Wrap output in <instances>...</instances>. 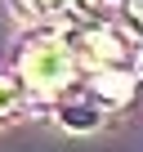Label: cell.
<instances>
[{"instance_id": "cell-2", "label": "cell", "mask_w": 143, "mask_h": 152, "mask_svg": "<svg viewBox=\"0 0 143 152\" xmlns=\"http://www.w3.org/2000/svg\"><path fill=\"white\" fill-rule=\"evenodd\" d=\"M67 45L76 49V58L94 63L98 72L103 67H130L134 63V40L112 23V27H72Z\"/></svg>"}, {"instance_id": "cell-1", "label": "cell", "mask_w": 143, "mask_h": 152, "mask_svg": "<svg viewBox=\"0 0 143 152\" xmlns=\"http://www.w3.org/2000/svg\"><path fill=\"white\" fill-rule=\"evenodd\" d=\"M23 76H27V85L36 90H67L72 81H76V49H72L67 40H36L23 49Z\"/></svg>"}, {"instance_id": "cell-5", "label": "cell", "mask_w": 143, "mask_h": 152, "mask_svg": "<svg viewBox=\"0 0 143 152\" xmlns=\"http://www.w3.org/2000/svg\"><path fill=\"white\" fill-rule=\"evenodd\" d=\"M116 27H121V31H125L130 40H134V49L143 45V0H139V5H125V9H121Z\"/></svg>"}, {"instance_id": "cell-4", "label": "cell", "mask_w": 143, "mask_h": 152, "mask_svg": "<svg viewBox=\"0 0 143 152\" xmlns=\"http://www.w3.org/2000/svg\"><path fill=\"white\" fill-rule=\"evenodd\" d=\"M23 99H27V85H23V81H14V76H0V121L18 116Z\"/></svg>"}, {"instance_id": "cell-3", "label": "cell", "mask_w": 143, "mask_h": 152, "mask_svg": "<svg viewBox=\"0 0 143 152\" xmlns=\"http://www.w3.org/2000/svg\"><path fill=\"white\" fill-rule=\"evenodd\" d=\"M72 18H76V27H112L125 9V0H72Z\"/></svg>"}, {"instance_id": "cell-6", "label": "cell", "mask_w": 143, "mask_h": 152, "mask_svg": "<svg viewBox=\"0 0 143 152\" xmlns=\"http://www.w3.org/2000/svg\"><path fill=\"white\" fill-rule=\"evenodd\" d=\"M72 0H18L23 14H54V9H67Z\"/></svg>"}]
</instances>
